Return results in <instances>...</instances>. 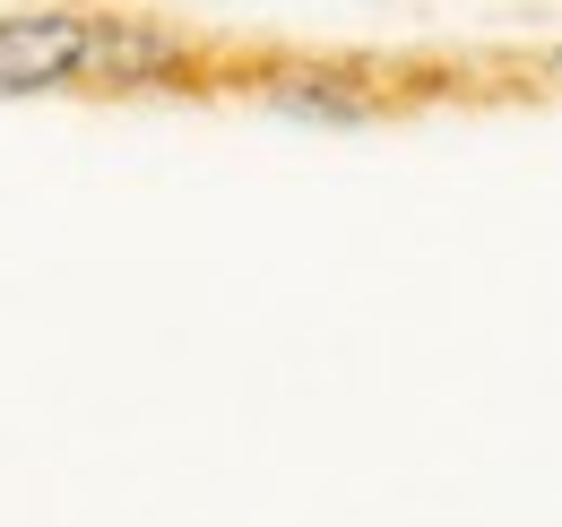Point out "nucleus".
<instances>
[{
  "mask_svg": "<svg viewBox=\"0 0 562 527\" xmlns=\"http://www.w3.org/2000/svg\"><path fill=\"white\" fill-rule=\"evenodd\" d=\"M269 104L303 122H372V96L355 78H269Z\"/></svg>",
  "mask_w": 562,
  "mask_h": 527,
  "instance_id": "nucleus-3",
  "label": "nucleus"
},
{
  "mask_svg": "<svg viewBox=\"0 0 562 527\" xmlns=\"http://www.w3.org/2000/svg\"><path fill=\"white\" fill-rule=\"evenodd\" d=\"M191 61L182 35L139 26V18H87V78H113V87H139V78H173Z\"/></svg>",
  "mask_w": 562,
  "mask_h": 527,
  "instance_id": "nucleus-2",
  "label": "nucleus"
},
{
  "mask_svg": "<svg viewBox=\"0 0 562 527\" xmlns=\"http://www.w3.org/2000/svg\"><path fill=\"white\" fill-rule=\"evenodd\" d=\"M61 78H87V18H0V96H44Z\"/></svg>",
  "mask_w": 562,
  "mask_h": 527,
  "instance_id": "nucleus-1",
  "label": "nucleus"
},
{
  "mask_svg": "<svg viewBox=\"0 0 562 527\" xmlns=\"http://www.w3.org/2000/svg\"><path fill=\"white\" fill-rule=\"evenodd\" d=\"M554 69H562V53H554Z\"/></svg>",
  "mask_w": 562,
  "mask_h": 527,
  "instance_id": "nucleus-4",
  "label": "nucleus"
}]
</instances>
